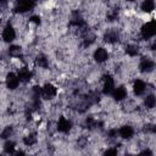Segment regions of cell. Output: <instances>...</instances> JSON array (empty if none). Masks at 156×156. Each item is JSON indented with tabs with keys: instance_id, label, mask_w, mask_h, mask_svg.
<instances>
[{
	"instance_id": "cell-1",
	"label": "cell",
	"mask_w": 156,
	"mask_h": 156,
	"mask_svg": "<svg viewBox=\"0 0 156 156\" xmlns=\"http://www.w3.org/2000/svg\"><path fill=\"white\" fill-rule=\"evenodd\" d=\"M156 34V22L154 20L147 21L146 23H144L140 28V37L141 39L149 40L151 38H154V35Z\"/></svg>"
},
{
	"instance_id": "cell-2",
	"label": "cell",
	"mask_w": 156,
	"mask_h": 156,
	"mask_svg": "<svg viewBox=\"0 0 156 156\" xmlns=\"http://www.w3.org/2000/svg\"><path fill=\"white\" fill-rule=\"evenodd\" d=\"M35 7V2L34 1H18L15 4L13 7V12L16 15H23L28 11H32Z\"/></svg>"
},
{
	"instance_id": "cell-3",
	"label": "cell",
	"mask_w": 156,
	"mask_h": 156,
	"mask_svg": "<svg viewBox=\"0 0 156 156\" xmlns=\"http://www.w3.org/2000/svg\"><path fill=\"white\" fill-rule=\"evenodd\" d=\"M56 94H57V89H56V87H55L54 84H51V83H45V84L41 87V94H40V96H41L43 99H45V100H51V99H54V98L56 96Z\"/></svg>"
},
{
	"instance_id": "cell-4",
	"label": "cell",
	"mask_w": 156,
	"mask_h": 156,
	"mask_svg": "<svg viewBox=\"0 0 156 156\" xmlns=\"http://www.w3.org/2000/svg\"><path fill=\"white\" fill-rule=\"evenodd\" d=\"M115 88H116V85H115L113 77L110 76V74H105L104 76V79H102V89H101L102 94L110 95V94H112V91H113Z\"/></svg>"
},
{
	"instance_id": "cell-5",
	"label": "cell",
	"mask_w": 156,
	"mask_h": 156,
	"mask_svg": "<svg viewBox=\"0 0 156 156\" xmlns=\"http://www.w3.org/2000/svg\"><path fill=\"white\" fill-rule=\"evenodd\" d=\"M18 84H20L18 76L13 72H9L5 77V87L9 90H16L18 88Z\"/></svg>"
},
{
	"instance_id": "cell-6",
	"label": "cell",
	"mask_w": 156,
	"mask_h": 156,
	"mask_svg": "<svg viewBox=\"0 0 156 156\" xmlns=\"http://www.w3.org/2000/svg\"><path fill=\"white\" fill-rule=\"evenodd\" d=\"M104 40L107 44H116L119 40V32L116 28H108L104 33Z\"/></svg>"
},
{
	"instance_id": "cell-7",
	"label": "cell",
	"mask_w": 156,
	"mask_h": 156,
	"mask_svg": "<svg viewBox=\"0 0 156 156\" xmlns=\"http://www.w3.org/2000/svg\"><path fill=\"white\" fill-rule=\"evenodd\" d=\"M56 129L60 133H68L72 129V121L66 118L65 116H61L56 123Z\"/></svg>"
},
{
	"instance_id": "cell-8",
	"label": "cell",
	"mask_w": 156,
	"mask_h": 156,
	"mask_svg": "<svg viewBox=\"0 0 156 156\" xmlns=\"http://www.w3.org/2000/svg\"><path fill=\"white\" fill-rule=\"evenodd\" d=\"M1 38H2V40H4L5 43H11V41H13L15 38H16V30H15V28H13L11 24L5 26L4 29H2V33H1Z\"/></svg>"
},
{
	"instance_id": "cell-9",
	"label": "cell",
	"mask_w": 156,
	"mask_h": 156,
	"mask_svg": "<svg viewBox=\"0 0 156 156\" xmlns=\"http://www.w3.org/2000/svg\"><path fill=\"white\" fill-rule=\"evenodd\" d=\"M93 58L98 62V63H104L108 60V52L105 48H96L93 52Z\"/></svg>"
},
{
	"instance_id": "cell-10",
	"label": "cell",
	"mask_w": 156,
	"mask_h": 156,
	"mask_svg": "<svg viewBox=\"0 0 156 156\" xmlns=\"http://www.w3.org/2000/svg\"><path fill=\"white\" fill-rule=\"evenodd\" d=\"M155 68V62L149 57H143L139 63V71L143 73H151Z\"/></svg>"
},
{
	"instance_id": "cell-11",
	"label": "cell",
	"mask_w": 156,
	"mask_h": 156,
	"mask_svg": "<svg viewBox=\"0 0 156 156\" xmlns=\"http://www.w3.org/2000/svg\"><path fill=\"white\" fill-rule=\"evenodd\" d=\"M17 76H18L20 82H22V83H28V82L32 79V77H33V72H32L27 66H21V67H18V73H17Z\"/></svg>"
},
{
	"instance_id": "cell-12",
	"label": "cell",
	"mask_w": 156,
	"mask_h": 156,
	"mask_svg": "<svg viewBox=\"0 0 156 156\" xmlns=\"http://www.w3.org/2000/svg\"><path fill=\"white\" fill-rule=\"evenodd\" d=\"M111 95H112V98H113V100H115V101L121 102V101H124V100L127 99L128 91H127L126 87L119 85V87H117V88H115V89H113V91H112V94H111Z\"/></svg>"
},
{
	"instance_id": "cell-13",
	"label": "cell",
	"mask_w": 156,
	"mask_h": 156,
	"mask_svg": "<svg viewBox=\"0 0 156 156\" xmlns=\"http://www.w3.org/2000/svg\"><path fill=\"white\" fill-rule=\"evenodd\" d=\"M147 85L143 79H135L133 82V91L135 95H143L146 90Z\"/></svg>"
},
{
	"instance_id": "cell-14",
	"label": "cell",
	"mask_w": 156,
	"mask_h": 156,
	"mask_svg": "<svg viewBox=\"0 0 156 156\" xmlns=\"http://www.w3.org/2000/svg\"><path fill=\"white\" fill-rule=\"evenodd\" d=\"M34 62H35V66L38 68H41V69H48L49 68V58L44 54L37 55V57L34 58Z\"/></svg>"
},
{
	"instance_id": "cell-15",
	"label": "cell",
	"mask_w": 156,
	"mask_h": 156,
	"mask_svg": "<svg viewBox=\"0 0 156 156\" xmlns=\"http://www.w3.org/2000/svg\"><path fill=\"white\" fill-rule=\"evenodd\" d=\"M118 134H119L123 139H130V138L133 136V134H134V129H133L132 126L124 124V126H122V127L119 128Z\"/></svg>"
},
{
	"instance_id": "cell-16",
	"label": "cell",
	"mask_w": 156,
	"mask_h": 156,
	"mask_svg": "<svg viewBox=\"0 0 156 156\" xmlns=\"http://www.w3.org/2000/svg\"><path fill=\"white\" fill-rule=\"evenodd\" d=\"M124 51H126V54H127L128 56L134 57V56H136V55L139 54V45L135 44V43H129V44L126 45Z\"/></svg>"
},
{
	"instance_id": "cell-17",
	"label": "cell",
	"mask_w": 156,
	"mask_h": 156,
	"mask_svg": "<svg viewBox=\"0 0 156 156\" xmlns=\"http://www.w3.org/2000/svg\"><path fill=\"white\" fill-rule=\"evenodd\" d=\"M37 141H38V136H37V134L33 133V132H30V133H28L26 136H23V144H24L26 146H29V147H30V146L35 145Z\"/></svg>"
},
{
	"instance_id": "cell-18",
	"label": "cell",
	"mask_w": 156,
	"mask_h": 156,
	"mask_svg": "<svg viewBox=\"0 0 156 156\" xmlns=\"http://www.w3.org/2000/svg\"><path fill=\"white\" fill-rule=\"evenodd\" d=\"M7 52H9V55H10L11 57H13V58H18V57L23 54L22 48H21L20 45H10Z\"/></svg>"
},
{
	"instance_id": "cell-19",
	"label": "cell",
	"mask_w": 156,
	"mask_h": 156,
	"mask_svg": "<svg viewBox=\"0 0 156 156\" xmlns=\"http://www.w3.org/2000/svg\"><path fill=\"white\" fill-rule=\"evenodd\" d=\"M155 105H156V98H155V95L154 94L146 95L145 99H144V106H145V108L146 110H152L155 107Z\"/></svg>"
},
{
	"instance_id": "cell-20",
	"label": "cell",
	"mask_w": 156,
	"mask_h": 156,
	"mask_svg": "<svg viewBox=\"0 0 156 156\" xmlns=\"http://www.w3.org/2000/svg\"><path fill=\"white\" fill-rule=\"evenodd\" d=\"M140 9H141L143 12H146V13L152 12V11L155 10V2H154L152 0H145V1L141 2Z\"/></svg>"
},
{
	"instance_id": "cell-21",
	"label": "cell",
	"mask_w": 156,
	"mask_h": 156,
	"mask_svg": "<svg viewBox=\"0 0 156 156\" xmlns=\"http://www.w3.org/2000/svg\"><path fill=\"white\" fill-rule=\"evenodd\" d=\"M15 147H16V143L13 140H7L4 144V151L6 154H12L15 151Z\"/></svg>"
},
{
	"instance_id": "cell-22",
	"label": "cell",
	"mask_w": 156,
	"mask_h": 156,
	"mask_svg": "<svg viewBox=\"0 0 156 156\" xmlns=\"http://www.w3.org/2000/svg\"><path fill=\"white\" fill-rule=\"evenodd\" d=\"M12 133H13V127L7 126V127H5V128L2 129V132L0 133V138H1V139H7V138H10V136L12 135Z\"/></svg>"
},
{
	"instance_id": "cell-23",
	"label": "cell",
	"mask_w": 156,
	"mask_h": 156,
	"mask_svg": "<svg viewBox=\"0 0 156 156\" xmlns=\"http://www.w3.org/2000/svg\"><path fill=\"white\" fill-rule=\"evenodd\" d=\"M102 156H118V150L116 147H108L104 151Z\"/></svg>"
},
{
	"instance_id": "cell-24",
	"label": "cell",
	"mask_w": 156,
	"mask_h": 156,
	"mask_svg": "<svg viewBox=\"0 0 156 156\" xmlns=\"http://www.w3.org/2000/svg\"><path fill=\"white\" fill-rule=\"evenodd\" d=\"M138 156H154V152L150 149H144L143 151H140L138 154Z\"/></svg>"
},
{
	"instance_id": "cell-25",
	"label": "cell",
	"mask_w": 156,
	"mask_h": 156,
	"mask_svg": "<svg viewBox=\"0 0 156 156\" xmlns=\"http://www.w3.org/2000/svg\"><path fill=\"white\" fill-rule=\"evenodd\" d=\"M13 156H27V154H26V152H23V151H17Z\"/></svg>"
},
{
	"instance_id": "cell-26",
	"label": "cell",
	"mask_w": 156,
	"mask_h": 156,
	"mask_svg": "<svg viewBox=\"0 0 156 156\" xmlns=\"http://www.w3.org/2000/svg\"><path fill=\"white\" fill-rule=\"evenodd\" d=\"M0 23H1V17H0Z\"/></svg>"
},
{
	"instance_id": "cell-27",
	"label": "cell",
	"mask_w": 156,
	"mask_h": 156,
	"mask_svg": "<svg viewBox=\"0 0 156 156\" xmlns=\"http://www.w3.org/2000/svg\"><path fill=\"white\" fill-rule=\"evenodd\" d=\"M0 156H2V155H1V154H0Z\"/></svg>"
}]
</instances>
